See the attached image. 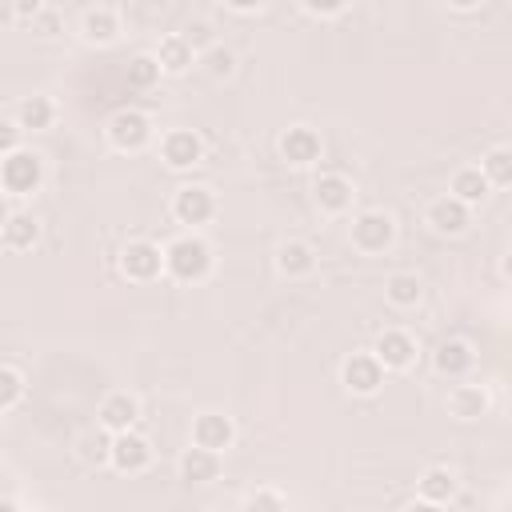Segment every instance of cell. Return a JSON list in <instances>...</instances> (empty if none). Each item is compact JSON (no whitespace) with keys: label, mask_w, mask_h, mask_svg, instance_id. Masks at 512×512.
<instances>
[{"label":"cell","mask_w":512,"mask_h":512,"mask_svg":"<svg viewBox=\"0 0 512 512\" xmlns=\"http://www.w3.org/2000/svg\"><path fill=\"white\" fill-rule=\"evenodd\" d=\"M8 8H12V16H20V20H36V16H40V0H8Z\"/></svg>","instance_id":"e575fe53"},{"label":"cell","mask_w":512,"mask_h":512,"mask_svg":"<svg viewBox=\"0 0 512 512\" xmlns=\"http://www.w3.org/2000/svg\"><path fill=\"white\" fill-rule=\"evenodd\" d=\"M276 268L284 272V276H308L312 268H316V252L308 248V244H300V240H288L280 252H276Z\"/></svg>","instance_id":"ffe728a7"},{"label":"cell","mask_w":512,"mask_h":512,"mask_svg":"<svg viewBox=\"0 0 512 512\" xmlns=\"http://www.w3.org/2000/svg\"><path fill=\"white\" fill-rule=\"evenodd\" d=\"M280 156H284L288 164L304 168V164L320 160V136H316L308 124H292V128L280 136Z\"/></svg>","instance_id":"30bf717a"},{"label":"cell","mask_w":512,"mask_h":512,"mask_svg":"<svg viewBox=\"0 0 512 512\" xmlns=\"http://www.w3.org/2000/svg\"><path fill=\"white\" fill-rule=\"evenodd\" d=\"M100 428H108V432H128L136 420H140V404H136V396H128V392H112V396H104L100 400Z\"/></svg>","instance_id":"7c38bea8"},{"label":"cell","mask_w":512,"mask_h":512,"mask_svg":"<svg viewBox=\"0 0 512 512\" xmlns=\"http://www.w3.org/2000/svg\"><path fill=\"white\" fill-rule=\"evenodd\" d=\"M392 240H396V220L388 212L372 208V212H360L352 220V244L360 252H384Z\"/></svg>","instance_id":"277c9868"},{"label":"cell","mask_w":512,"mask_h":512,"mask_svg":"<svg viewBox=\"0 0 512 512\" xmlns=\"http://www.w3.org/2000/svg\"><path fill=\"white\" fill-rule=\"evenodd\" d=\"M208 72L212 76H232V52L228 48H208Z\"/></svg>","instance_id":"4dcf8cb0"},{"label":"cell","mask_w":512,"mask_h":512,"mask_svg":"<svg viewBox=\"0 0 512 512\" xmlns=\"http://www.w3.org/2000/svg\"><path fill=\"white\" fill-rule=\"evenodd\" d=\"M448 4H452V8H476L480 0H448Z\"/></svg>","instance_id":"f35d334b"},{"label":"cell","mask_w":512,"mask_h":512,"mask_svg":"<svg viewBox=\"0 0 512 512\" xmlns=\"http://www.w3.org/2000/svg\"><path fill=\"white\" fill-rule=\"evenodd\" d=\"M160 72H164V64L156 60V56H136L132 64H128V88H152L156 80H160Z\"/></svg>","instance_id":"f1b7e54d"},{"label":"cell","mask_w":512,"mask_h":512,"mask_svg":"<svg viewBox=\"0 0 512 512\" xmlns=\"http://www.w3.org/2000/svg\"><path fill=\"white\" fill-rule=\"evenodd\" d=\"M448 408H452L456 420H476V416H484V412H488V392H484V384H456V388L448 392Z\"/></svg>","instance_id":"ac0fdd59"},{"label":"cell","mask_w":512,"mask_h":512,"mask_svg":"<svg viewBox=\"0 0 512 512\" xmlns=\"http://www.w3.org/2000/svg\"><path fill=\"white\" fill-rule=\"evenodd\" d=\"M244 508H288V496H280V492H252V496H244Z\"/></svg>","instance_id":"1f68e13d"},{"label":"cell","mask_w":512,"mask_h":512,"mask_svg":"<svg viewBox=\"0 0 512 512\" xmlns=\"http://www.w3.org/2000/svg\"><path fill=\"white\" fill-rule=\"evenodd\" d=\"M376 356H380L384 368H408L416 360V340L408 332H400V328H388L376 340Z\"/></svg>","instance_id":"9a60e30c"},{"label":"cell","mask_w":512,"mask_h":512,"mask_svg":"<svg viewBox=\"0 0 512 512\" xmlns=\"http://www.w3.org/2000/svg\"><path fill=\"white\" fill-rule=\"evenodd\" d=\"M472 364H476V352H472L468 340H444V344L436 348V372H440V376L460 380V376H468Z\"/></svg>","instance_id":"2e32d148"},{"label":"cell","mask_w":512,"mask_h":512,"mask_svg":"<svg viewBox=\"0 0 512 512\" xmlns=\"http://www.w3.org/2000/svg\"><path fill=\"white\" fill-rule=\"evenodd\" d=\"M16 132H20V124H4V128H0V156L16 152Z\"/></svg>","instance_id":"d590c367"},{"label":"cell","mask_w":512,"mask_h":512,"mask_svg":"<svg viewBox=\"0 0 512 512\" xmlns=\"http://www.w3.org/2000/svg\"><path fill=\"white\" fill-rule=\"evenodd\" d=\"M232 440H236V428H232L228 416H220V412H200V416H196V424H192V444H204V448H212V452H224V448H232Z\"/></svg>","instance_id":"8fae6325"},{"label":"cell","mask_w":512,"mask_h":512,"mask_svg":"<svg viewBox=\"0 0 512 512\" xmlns=\"http://www.w3.org/2000/svg\"><path fill=\"white\" fill-rule=\"evenodd\" d=\"M420 276L416 272H392L388 276V284H384V296L396 304V308H412L416 300H420Z\"/></svg>","instance_id":"484cf974"},{"label":"cell","mask_w":512,"mask_h":512,"mask_svg":"<svg viewBox=\"0 0 512 512\" xmlns=\"http://www.w3.org/2000/svg\"><path fill=\"white\" fill-rule=\"evenodd\" d=\"M488 176H484V168H456V176H452V196H460L464 204H480L484 196H488Z\"/></svg>","instance_id":"cb8c5ba5"},{"label":"cell","mask_w":512,"mask_h":512,"mask_svg":"<svg viewBox=\"0 0 512 512\" xmlns=\"http://www.w3.org/2000/svg\"><path fill=\"white\" fill-rule=\"evenodd\" d=\"M52 120H56V104H52L48 96H28V100H20V108H16V124L28 128V132L48 128Z\"/></svg>","instance_id":"7402d4cb"},{"label":"cell","mask_w":512,"mask_h":512,"mask_svg":"<svg viewBox=\"0 0 512 512\" xmlns=\"http://www.w3.org/2000/svg\"><path fill=\"white\" fill-rule=\"evenodd\" d=\"M152 464V444L144 436H136L132 428L128 432H116L112 436V468L124 472V476H136Z\"/></svg>","instance_id":"52a82bcc"},{"label":"cell","mask_w":512,"mask_h":512,"mask_svg":"<svg viewBox=\"0 0 512 512\" xmlns=\"http://www.w3.org/2000/svg\"><path fill=\"white\" fill-rule=\"evenodd\" d=\"M0 160H4L0 164V184H4L8 196H32L44 184V160L36 152L16 148V152H8Z\"/></svg>","instance_id":"7a4b0ae2"},{"label":"cell","mask_w":512,"mask_h":512,"mask_svg":"<svg viewBox=\"0 0 512 512\" xmlns=\"http://www.w3.org/2000/svg\"><path fill=\"white\" fill-rule=\"evenodd\" d=\"M184 36H188V44H192V48H208V44H212V28H208L204 20L188 24V32H184Z\"/></svg>","instance_id":"836d02e7"},{"label":"cell","mask_w":512,"mask_h":512,"mask_svg":"<svg viewBox=\"0 0 512 512\" xmlns=\"http://www.w3.org/2000/svg\"><path fill=\"white\" fill-rule=\"evenodd\" d=\"M220 476V452L204 448V444H192L184 456H180V480L184 484H208Z\"/></svg>","instance_id":"5bb4252c"},{"label":"cell","mask_w":512,"mask_h":512,"mask_svg":"<svg viewBox=\"0 0 512 512\" xmlns=\"http://www.w3.org/2000/svg\"><path fill=\"white\" fill-rule=\"evenodd\" d=\"M196 48L188 44V36H164L160 48H156V60L164 64V72H184L192 64Z\"/></svg>","instance_id":"d4e9b609"},{"label":"cell","mask_w":512,"mask_h":512,"mask_svg":"<svg viewBox=\"0 0 512 512\" xmlns=\"http://www.w3.org/2000/svg\"><path fill=\"white\" fill-rule=\"evenodd\" d=\"M172 216L180 220V224H208L212 216H216V200H212V192L208 188H196V184H184V188H176V196H172Z\"/></svg>","instance_id":"ba28073f"},{"label":"cell","mask_w":512,"mask_h":512,"mask_svg":"<svg viewBox=\"0 0 512 512\" xmlns=\"http://www.w3.org/2000/svg\"><path fill=\"white\" fill-rule=\"evenodd\" d=\"M160 156L168 168H192L204 160V140L192 132V128H176L160 140Z\"/></svg>","instance_id":"9c48e42d"},{"label":"cell","mask_w":512,"mask_h":512,"mask_svg":"<svg viewBox=\"0 0 512 512\" xmlns=\"http://www.w3.org/2000/svg\"><path fill=\"white\" fill-rule=\"evenodd\" d=\"M80 32H84V40H88V44H112V40L120 36V20H116V12L96 8V12H88V16H84Z\"/></svg>","instance_id":"603a6c76"},{"label":"cell","mask_w":512,"mask_h":512,"mask_svg":"<svg viewBox=\"0 0 512 512\" xmlns=\"http://www.w3.org/2000/svg\"><path fill=\"white\" fill-rule=\"evenodd\" d=\"M36 240H40L36 216H28V212H8V220H4V248L20 252V248H32Z\"/></svg>","instance_id":"d6986e66"},{"label":"cell","mask_w":512,"mask_h":512,"mask_svg":"<svg viewBox=\"0 0 512 512\" xmlns=\"http://www.w3.org/2000/svg\"><path fill=\"white\" fill-rule=\"evenodd\" d=\"M484 176H488V184H496V188H508L512 184V148H492L488 156H484Z\"/></svg>","instance_id":"83f0119b"},{"label":"cell","mask_w":512,"mask_h":512,"mask_svg":"<svg viewBox=\"0 0 512 512\" xmlns=\"http://www.w3.org/2000/svg\"><path fill=\"white\" fill-rule=\"evenodd\" d=\"M456 496V476L448 468H428L420 476V504H448Z\"/></svg>","instance_id":"44dd1931"},{"label":"cell","mask_w":512,"mask_h":512,"mask_svg":"<svg viewBox=\"0 0 512 512\" xmlns=\"http://www.w3.org/2000/svg\"><path fill=\"white\" fill-rule=\"evenodd\" d=\"M20 396H24V376L12 364H4L0 368V412H12L20 404Z\"/></svg>","instance_id":"f546056e"},{"label":"cell","mask_w":512,"mask_h":512,"mask_svg":"<svg viewBox=\"0 0 512 512\" xmlns=\"http://www.w3.org/2000/svg\"><path fill=\"white\" fill-rule=\"evenodd\" d=\"M504 276L512 280V252H508V260H504Z\"/></svg>","instance_id":"ab89813d"},{"label":"cell","mask_w":512,"mask_h":512,"mask_svg":"<svg viewBox=\"0 0 512 512\" xmlns=\"http://www.w3.org/2000/svg\"><path fill=\"white\" fill-rule=\"evenodd\" d=\"M428 224L436 228V232H444V236H460L464 228H468V204L460 200V196H440V200H432V208H428Z\"/></svg>","instance_id":"4fadbf2b"},{"label":"cell","mask_w":512,"mask_h":512,"mask_svg":"<svg viewBox=\"0 0 512 512\" xmlns=\"http://www.w3.org/2000/svg\"><path fill=\"white\" fill-rule=\"evenodd\" d=\"M108 140L120 152H136V148H144L152 140V120L144 112H136V108H120L108 120Z\"/></svg>","instance_id":"5b68a950"},{"label":"cell","mask_w":512,"mask_h":512,"mask_svg":"<svg viewBox=\"0 0 512 512\" xmlns=\"http://www.w3.org/2000/svg\"><path fill=\"white\" fill-rule=\"evenodd\" d=\"M36 28H40V36H52L56 32V16H36Z\"/></svg>","instance_id":"8d00e7d4"},{"label":"cell","mask_w":512,"mask_h":512,"mask_svg":"<svg viewBox=\"0 0 512 512\" xmlns=\"http://www.w3.org/2000/svg\"><path fill=\"white\" fill-rule=\"evenodd\" d=\"M120 272H124L128 280L148 284V280H156L160 272H168V264H164V252H160L152 240H128L124 252H120Z\"/></svg>","instance_id":"3957f363"},{"label":"cell","mask_w":512,"mask_h":512,"mask_svg":"<svg viewBox=\"0 0 512 512\" xmlns=\"http://www.w3.org/2000/svg\"><path fill=\"white\" fill-rule=\"evenodd\" d=\"M300 4H304V12H312V16H336V12L348 8V0H300Z\"/></svg>","instance_id":"d6a6232c"},{"label":"cell","mask_w":512,"mask_h":512,"mask_svg":"<svg viewBox=\"0 0 512 512\" xmlns=\"http://www.w3.org/2000/svg\"><path fill=\"white\" fill-rule=\"evenodd\" d=\"M112 436L116 432H108V428L80 436V460L84 464H112Z\"/></svg>","instance_id":"4316f807"},{"label":"cell","mask_w":512,"mask_h":512,"mask_svg":"<svg viewBox=\"0 0 512 512\" xmlns=\"http://www.w3.org/2000/svg\"><path fill=\"white\" fill-rule=\"evenodd\" d=\"M312 196L324 212H344L352 204V184L340 176V172H324L316 184H312Z\"/></svg>","instance_id":"e0dca14e"},{"label":"cell","mask_w":512,"mask_h":512,"mask_svg":"<svg viewBox=\"0 0 512 512\" xmlns=\"http://www.w3.org/2000/svg\"><path fill=\"white\" fill-rule=\"evenodd\" d=\"M340 380H344L348 392L372 396V392L384 384V364H380L376 352H352V356L344 360V368H340Z\"/></svg>","instance_id":"8992f818"},{"label":"cell","mask_w":512,"mask_h":512,"mask_svg":"<svg viewBox=\"0 0 512 512\" xmlns=\"http://www.w3.org/2000/svg\"><path fill=\"white\" fill-rule=\"evenodd\" d=\"M164 264H168V276L172 280L196 284V280H204L212 272V248L200 236H176L164 248Z\"/></svg>","instance_id":"6da1fadb"},{"label":"cell","mask_w":512,"mask_h":512,"mask_svg":"<svg viewBox=\"0 0 512 512\" xmlns=\"http://www.w3.org/2000/svg\"><path fill=\"white\" fill-rule=\"evenodd\" d=\"M264 0H228V8H236V12H256Z\"/></svg>","instance_id":"74e56055"}]
</instances>
